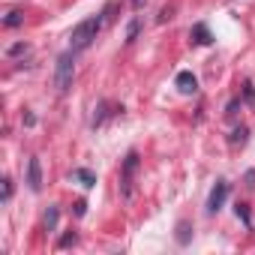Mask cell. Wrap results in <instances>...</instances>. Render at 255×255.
Here are the masks:
<instances>
[{
	"label": "cell",
	"instance_id": "17",
	"mask_svg": "<svg viewBox=\"0 0 255 255\" xmlns=\"http://www.w3.org/2000/svg\"><path fill=\"white\" fill-rule=\"evenodd\" d=\"M144 6H147V0H132V9H135V12H141Z\"/></svg>",
	"mask_w": 255,
	"mask_h": 255
},
{
	"label": "cell",
	"instance_id": "13",
	"mask_svg": "<svg viewBox=\"0 0 255 255\" xmlns=\"http://www.w3.org/2000/svg\"><path fill=\"white\" fill-rule=\"evenodd\" d=\"M138 36V21H129V27H126V42H135Z\"/></svg>",
	"mask_w": 255,
	"mask_h": 255
},
{
	"label": "cell",
	"instance_id": "8",
	"mask_svg": "<svg viewBox=\"0 0 255 255\" xmlns=\"http://www.w3.org/2000/svg\"><path fill=\"white\" fill-rule=\"evenodd\" d=\"M72 177H75V180H81V186H87V189L96 183V174H93V171H87V168H75V171H72Z\"/></svg>",
	"mask_w": 255,
	"mask_h": 255
},
{
	"label": "cell",
	"instance_id": "1",
	"mask_svg": "<svg viewBox=\"0 0 255 255\" xmlns=\"http://www.w3.org/2000/svg\"><path fill=\"white\" fill-rule=\"evenodd\" d=\"M102 21H105V15H90V18L78 21V24L72 27V33H69V48H72V51H84V48H90L93 39H96L99 30H102Z\"/></svg>",
	"mask_w": 255,
	"mask_h": 255
},
{
	"label": "cell",
	"instance_id": "14",
	"mask_svg": "<svg viewBox=\"0 0 255 255\" xmlns=\"http://www.w3.org/2000/svg\"><path fill=\"white\" fill-rule=\"evenodd\" d=\"M72 243H75V234H72V231H69V234H63V237L57 240V246H72Z\"/></svg>",
	"mask_w": 255,
	"mask_h": 255
},
{
	"label": "cell",
	"instance_id": "15",
	"mask_svg": "<svg viewBox=\"0 0 255 255\" xmlns=\"http://www.w3.org/2000/svg\"><path fill=\"white\" fill-rule=\"evenodd\" d=\"M12 198V180H3V201Z\"/></svg>",
	"mask_w": 255,
	"mask_h": 255
},
{
	"label": "cell",
	"instance_id": "11",
	"mask_svg": "<svg viewBox=\"0 0 255 255\" xmlns=\"http://www.w3.org/2000/svg\"><path fill=\"white\" fill-rule=\"evenodd\" d=\"M54 225H57V207H48V213H45V228L54 231Z\"/></svg>",
	"mask_w": 255,
	"mask_h": 255
},
{
	"label": "cell",
	"instance_id": "5",
	"mask_svg": "<svg viewBox=\"0 0 255 255\" xmlns=\"http://www.w3.org/2000/svg\"><path fill=\"white\" fill-rule=\"evenodd\" d=\"M27 186H30L33 192H39V189H42V165H39V159H36V156L27 162Z\"/></svg>",
	"mask_w": 255,
	"mask_h": 255
},
{
	"label": "cell",
	"instance_id": "9",
	"mask_svg": "<svg viewBox=\"0 0 255 255\" xmlns=\"http://www.w3.org/2000/svg\"><path fill=\"white\" fill-rule=\"evenodd\" d=\"M189 234H192V225H189L186 219H183V222H177V243H180V246H186V243H189Z\"/></svg>",
	"mask_w": 255,
	"mask_h": 255
},
{
	"label": "cell",
	"instance_id": "3",
	"mask_svg": "<svg viewBox=\"0 0 255 255\" xmlns=\"http://www.w3.org/2000/svg\"><path fill=\"white\" fill-rule=\"evenodd\" d=\"M72 78H75V51L69 48L66 54L57 57V66H54V87L60 93H66L72 87Z\"/></svg>",
	"mask_w": 255,
	"mask_h": 255
},
{
	"label": "cell",
	"instance_id": "10",
	"mask_svg": "<svg viewBox=\"0 0 255 255\" xmlns=\"http://www.w3.org/2000/svg\"><path fill=\"white\" fill-rule=\"evenodd\" d=\"M21 21H24V12H18V9H12V12L3 18V24H6V27H18Z\"/></svg>",
	"mask_w": 255,
	"mask_h": 255
},
{
	"label": "cell",
	"instance_id": "18",
	"mask_svg": "<svg viewBox=\"0 0 255 255\" xmlns=\"http://www.w3.org/2000/svg\"><path fill=\"white\" fill-rule=\"evenodd\" d=\"M243 138H246V129H237V132H234V138H231V141H234V144H237V141H243Z\"/></svg>",
	"mask_w": 255,
	"mask_h": 255
},
{
	"label": "cell",
	"instance_id": "16",
	"mask_svg": "<svg viewBox=\"0 0 255 255\" xmlns=\"http://www.w3.org/2000/svg\"><path fill=\"white\" fill-rule=\"evenodd\" d=\"M87 213V204L84 201H75V216H84Z\"/></svg>",
	"mask_w": 255,
	"mask_h": 255
},
{
	"label": "cell",
	"instance_id": "2",
	"mask_svg": "<svg viewBox=\"0 0 255 255\" xmlns=\"http://www.w3.org/2000/svg\"><path fill=\"white\" fill-rule=\"evenodd\" d=\"M138 153L132 150V153H126V159H123V165H120V195L129 201L132 195H135V174H138Z\"/></svg>",
	"mask_w": 255,
	"mask_h": 255
},
{
	"label": "cell",
	"instance_id": "7",
	"mask_svg": "<svg viewBox=\"0 0 255 255\" xmlns=\"http://www.w3.org/2000/svg\"><path fill=\"white\" fill-rule=\"evenodd\" d=\"M189 39H192L195 45H210V42H213V36H210L207 24H195V27L189 30Z\"/></svg>",
	"mask_w": 255,
	"mask_h": 255
},
{
	"label": "cell",
	"instance_id": "12",
	"mask_svg": "<svg viewBox=\"0 0 255 255\" xmlns=\"http://www.w3.org/2000/svg\"><path fill=\"white\" fill-rule=\"evenodd\" d=\"M237 219H243L246 228L252 225V219H249V207H246V204H237Z\"/></svg>",
	"mask_w": 255,
	"mask_h": 255
},
{
	"label": "cell",
	"instance_id": "19",
	"mask_svg": "<svg viewBox=\"0 0 255 255\" xmlns=\"http://www.w3.org/2000/svg\"><path fill=\"white\" fill-rule=\"evenodd\" d=\"M21 51H27V45H12L9 48V54H21Z\"/></svg>",
	"mask_w": 255,
	"mask_h": 255
},
{
	"label": "cell",
	"instance_id": "4",
	"mask_svg": "<svg viewBox=\"0 0 255 255\" xmlns=\"http://www.w3.org/2000/svg\"><path fill=\"white\" fill-rule=\"evenodd\" d=\"M225 198H228V183H225V180H219V183L210 189V198H207V213H216V210L225 204Z\"/></svg>",
	"mask_w": 255,
	"mask_h": 255
},
{
	"label": "cell",
	"instance_id": "6",
	"mask_svg": "<svg viewBox=\"0 0 255 255\" xmlns=\"http://www.w3.org/2000/svg\"><path fill=\"white\" fill-rule=\"evenodd\" d=\"M174 84H177L180 93H195V90H198V78H195L192 72H177V81H174Z\"/></svg>",
	"mask_w": 255,
	"mask_h": 255
}]
</instances>
